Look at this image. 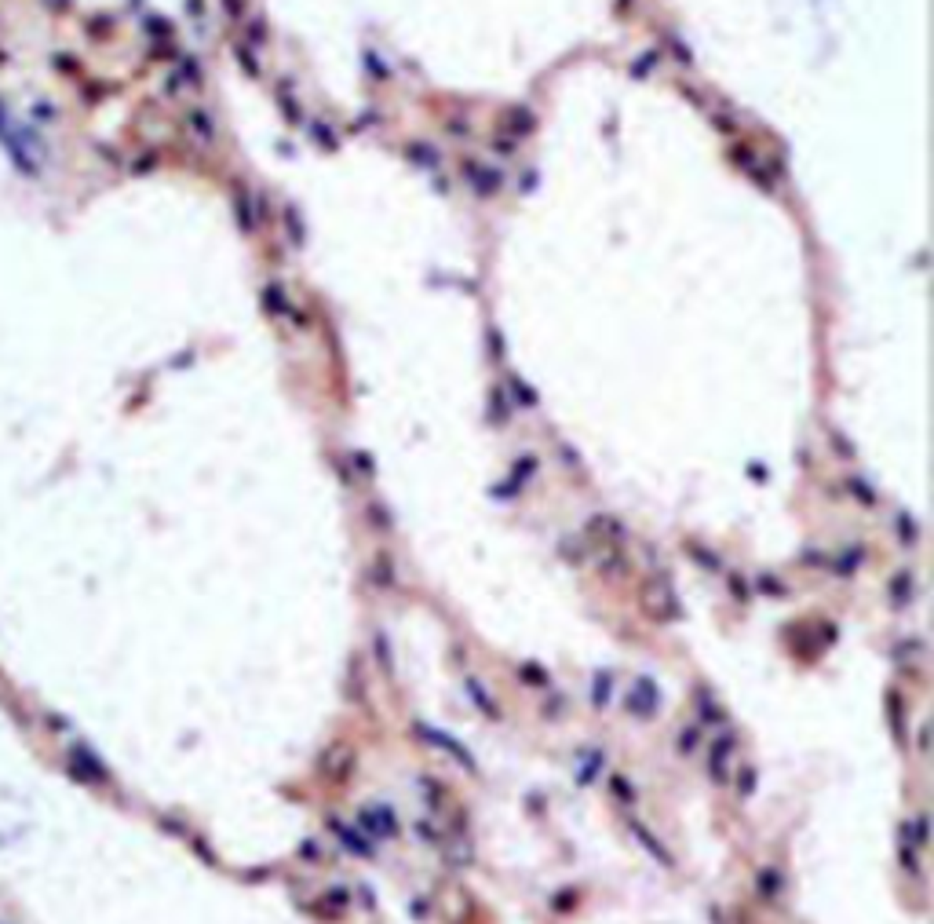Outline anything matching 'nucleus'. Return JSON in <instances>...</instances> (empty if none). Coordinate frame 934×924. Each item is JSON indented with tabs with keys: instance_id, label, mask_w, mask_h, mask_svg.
<instances>
[{
	"instance_id": "f257e3e1",
	"label": "nucleus",
	"mask_w": 934,
	"mask_h": 924,
	"mask_svg": "<svg viewBox=\"0 0 934 924\" xmlns=\"http://www.w3.org/2000/svg\"><path fill=\"white\" fill-rule=\"evenodd\" d=\"M463 684H467V691H471V694H475L471 701L478 705V709H482L486 716H496V709H493V705H489V694H486V687H482V684L475 680V676H467V680H463Z\"/></svg>"
}]
</instances>
